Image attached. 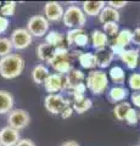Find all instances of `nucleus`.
Wrapping results in <instances>:
<instances>
[{"instance_id": "28", "label": "nucleus", "mask_w": 140, "mask_h": 146, "mask_svg": "<svg viewBox=\"0 0 140 146\" xmlns=\"http://www.w3.org/2000/svg\"><path fill=\"white\" fill-rule=\"evenodd\" d=\"M16 1H6L4 5H1L0 7V15L4 16V17H11L15 15V11H16Z\"/></svg>"}, {"instance_id": "4", "label": "nucleus", "mask_w": 140, "mask_h": 146, "mask_svg": "<svg viewBox=\"0 0 140 146\" xmlns=\"http://www.w3.org/2000/svg\"><path fill=\"white\" fill-rule=\"evenodd\" d=\"M62 20H64V25L67 27V28L83 29L85 21H87V17H85L83 10L79 6L71 5V6L67 7V10L65 11Z\"/></svg>"}, {"instance_id": "44", "label": "nucleus", "mask_w": 140, "mask_h": 146, "mask_svg": "<svg viewBox=\"0 0 140 146\" xmlns=\"http://www.w3.org/2000/svg\"><path fill=\"white\" fill-rule=\"evenodd\" d=\"M0 7H1V3H0Z\"/></svg>"}, {"instance_id": "6", "label": "nucleus", "mask_w": 140, "mask_h": 146, "mask_svg": "<svg viewBox=\"0 0 140 146\" xmlns=\"http://www.w3.org/2000/svg\"><path fill=\"white\" fill-rule=\"evenodd\" d=\"M44 106L52 115H61V112L71 105L70 100L65 99L61 94H49L44 99Z\"/></svg>"}, {"instance_id": "12", "label": "nucleus", "mask_w": 140, "mask_h": 146, "mask_svg": "<svg viewBox=\"0 0 140 146\" xmlns=\"http://www.w3.org/2000/svg\"><path fill=\"white\" fill-rule=\"evenodd\" d=\"M84 78H85V76L82 71L77 70V68H72V70L65 76V89L73 90L79 84L83 83Z\"/></svg>"}, {"instance_id": "16", "label": "nucleus", "mask_w": 140, "mask_h": 146, "mask_svg": "<svg viewBox=\"0 0 140 146\" xmlns=\"http://www.w3.org/2000/svg\"><path fill=\"white\" fill-rule=\"evenodd\" d=\"M15 100L13 96L6 90H0V115L10 113L13 110Z\"/></svg>"}, {"instance_id": "3", "label": "nucleus", "mask_w": 140, "mask_h": 146, "mask_svg": "<svg viewBox=\"0 0 140 146\" xmlns=\"http://www.w3.org/2000/svg\"><path fill=\"white\" fill-rule=\"evenodd\" d=\"M108 85V77L104 71H92L87 77L85 86L93 95H101L105 93Z\"/></svg>"}, {"instance_id": "14", "label": "nucleus", "mask_w": 140, "mask_h": 146, "mask_svg": "<svg viewBox=\"0 0 140 146\" xmlns=\"http://www.w3.org/2000/svg\"><path fill=\"white\" fill-rule=\"evenodd\" d=\"M139 56H140L139 50L128 49V50H124V51L119 55V58L125 63L127 68L134 70V68H137L138 63H139Z\"/></svg>"}, {"instance_id": "43", "label": "nucleus", "mask_w": 140, "mask_h": 146, "mask_svg": "<svg viewBox=\"0 0 140 146\" xmlns=\"http://www.w3.org/2000/svg\"><path fill=\"white\" fill-rule=\"evenodd\" d=\"M138 118H139V121H140V112L138 113Z\"/></svg>"}, {"instance_id": "40", "label": "nucleus", "mask_w": 140, "mask_h": 146, "mask_svg": "<svg viewBox=\"0 0 140 146\" xmlns=\"http://www.w3.org/2000/svg\"><path fill=\"white\" fill-rule=\"evenodd\" d=\"M15 146H35L34 143L29 139H20V141Z\"/></svg>"}, {"instance_id": "31", "label": "nucleus", "mask_w": 140, "mask_h": 146, "mask_svg": "<svg viewBox=\"0 0 140 146\" xmlns=\"http://www.w3.org/2000/svg\"><path fill=\"white\" fill-rule=\"evenodd\" d=\"M85 89H87V86H85L84 83L79 84L77 88H74L72 90V95H73V101H79V100H82L85 98Z\"/></svg>"}, {"instance_id": "22", "label": "nucleus", "mask_w": 140, "mask_h": 146, "mask_svg": "<svg viewBox=\"0 0 140 146\" xmlns=\"http://www.w3.org/2000/svg\"><path fill=\"white\" fill-rule=\"evenodd\" d=\"M132 38H133V32L130 29H121L118 32V34L116 35L113 44H117V45H119V46L125 49L127 45H129L132 43Z\"/></svg>"}, {"instance_id": "38", "label": "nucleus", "mask_w": 140, "mask_h": 146, "mask_svg": "<svg viewBox=\"0 0 140 146\" xmlns=\"http://www.w3.org/2000/svg\"><path fill=\"white\" fill-rule=\"evenodd\" d=\"M127 4H128L127 1H110L108 3V6H111V7L116 9V10H118V9L124 7Z\"/></svg>"}, {"instance_id": "36", "label": "nucleus", "mask_w": 140, "mask_h": 146, "mask_svg": "<svg viewBox=\"0 0 140 146\" xmlns=\"http://www.w3.org/2000/svg\"><path fill=\"white\" fill-rule=\"evenodd\" d=\"M9 25H10V21H9V18L4 17L0 15V33H4V32H6V29L9 28Z\"/></svg>"}, {"instance_id": "7", "label": "nucleus", "mask_w": 140, "mask_h": 146, "mask_svg": "<svg viewBox=\"0 0 140 146\" xmlns=\"http://www.w3.org/2000/svg\"><path fill=\"white\" fill-rule=\"evenodd\" d=\"M11 44L16 50H25L33 42V36L26 28H16L11 33Z\"/></svg>"}, {"instance_id": "11", "label": "nucleus", "mask_w": 140, "mask_h": 146, "mask_svg": "<svg viewBox=\"0 0 140 146\" xmlns=\"http://www.w3.org/2000/svg\"><path fill=\"white\" fill-rule=\"evenodd\" d=\"M20 131L11 127H4L0 129V144L1 146H15L20 141Z\"/></svg>"}, {"instance_id": "39", "label": "nucleus", "mask_w": 140, "mask_h": 146, "mask_svg": "<svg viewBox=\"0 0 140 146\" xmlns=\"http://www.w3.org/2000/svg\"><path fill=\"white\" fill-rule=\"evenodd\" d=\"M72 113H73V108H72V106H68V107H66L64 111L61 112V115H60V116L66 119V118H70V117L72 116Z\"/></svg>"}, {"instance_id": "19", "label": "nucleus", "mask_w": 140, "mask_h": 146, "mask_svg": "<svg viewBox=\"0 0 140 146\" xmlns=\"http://www.w3.org/2000/svg\"><path fill=\"white\" fill-rule=\"evenodd\" d=\"M50 74V72H49L48 67L44 66V65H37L33 70H32V79L34 83L37 84H44L46 78Z\"/></svg>"}, {"instance_id": "37", "label": "nucleus", "mask_w": 140, "mask_h": 146, "mask_svg": "<svg viewBox=\"0 0 140 146\" xmlns=\"http://www.w3.org/2000/svg\"><path fill=\"white\" fill-rule=\"evenodd\" d=\"M132 43L135 44V45H139V46H140V27H139V28H135V31H133Z\"/></svg>"}, {"instance_id": "8", "label": "nucleus", "mask_w": 140, "mask_h": 146, "mask_svg": "<svg viewBox=\"0 0 140 146\" xmlns=\"http://www.w3.org/2000/svg\"><path fill=\"white\" fill-rule=\"evenodd\" d=\"M31 117L28 115V112H26L25 110H12V111L9 113L7 117V122H9V127L13 128L16 130H22L29 124Z\"/></svg>"}, {"instance_id": "17", "label": "nucleus", "mask_w": 140, "mask_h": 146, "mask_svg": "<svg viewBox=\"0 0 140 146\" xmlns=\"http://www.w3.org/2000/svg\"><path fill=\"white\" fill-rule=\"evenodd\" d=\"M106 6V4L104 1H84L82 4V10L84 12V15L88 16H99V13L101 12V10Z\"/></svg>"}, {"instance_id": "35", "label": "nucleus", "mask_w": 140, "mask_h": 146, "mask_svg": "<svg viewBox=\"0 0 140 146\" xmlns=\"http://www.w3.org/2000/svg\"><path fill=\"white\" fill-rule=\"evenodd\" d=\"M82 31H83V29H80V28H74V29H70L68 32H67V36H66L67 44H68V45H73L74 38H76V36L78 35Z\"/></svg>"}, {"instance_id": "27", "label": "nucleus", "mask_w": 140, "mask_h": 146, "mask_svg": "<svg viewBox=\"0 0 140 146\" xmlns=\"http://www.w3.org/2000/svg\"><path fill=\"white\" fill-rule=\"evenodd\" d=\"M130 108H132L130 104L127 102V101H123V102H121L118 105H116L115 108H113V113H115V116L118 121H124L125 116H127V112Z\"/></svg>"}, {"instance_id": "13", "label": "nucleus", "mask_w": 140, "mask_h": 146, "mask_svg": "<svg viewBox=\"0 0 140 146\" xmlns=\"http://www.w3.org/2000/svg\"><path fill=\"white\" fill-rule=\"evenodd\" d=\"M96 60V66L100 68H106L111 65L112 60H113L115 55L112 54L110 48H104V49H99L96 50V52L94 54Z\"/></svg>"}, {"instance_id": "18", "label": "nucleus", "mask_w": 140, "mask_h": 146, "mask_svg": "<svg viewBox=\"0 0 140 146\" xmlns=\"http://www.w3.org/2000/svg\"><path fill=\"white\" fill-rule=\"evenodd\" d=\"M54 55H55V48L50 46L49 44L46 43H43L38 45L37 48V56L40 61H44V62H50L52 60Z\"/></svg>"}, {"instance_id": "2", "label": "nucleus", "mask_w": 140, "mask_h": 146, "mask_svg": "<svg viewBox=\"0 0 140 146\" xmlns=\"http://www.w3.org/2000/svg\"><path fill=\"white\" fill-rule=\"evenodd\" d=\"M50 66L56 71V73L66 76L72 70V60L71 54L65 46H60L55 49V55L52 60L49 62Z\"/></svg>"}, {"instance_id": "46", "label": "nucleus", "mask_w": 140, "mask_h": 146, "mask_svg": "<svg viewBox=\"0 0 140 146\" xmlns=\"http://www.w3.org/2000/svg\"><path fill=\"white\" fill-rule=\"evenodd\" d=\"M138 146H140V145H138Z\"/></svg>"}, {"instance_id": "45", "label": "nucleus", "mask_w": 140, "mask_h": 146, "mask_svg": "<svg viewBox=\"0 0 140 146\" xmlns=\"http://www.w3.org/2000/svg\"><path fill=\"white\" fill-rule=\"evenodd\" d=\"M0 146H1V144H0Z\"/></svg>"}, {"instance_id": "26", "label": "nucleus", "mask_w": 140, "mask_h": 146, "mask_svg": "<svg viewBox=\"0 0 140 146\" xmlns=\"http://www.w3.org/2000/svg\"><path fill=\"white\" fill-rule=\"evenodd\" d=\"M92 106H93V101L89 98H84L82 100H79V101H73V104H72V108H73V111H76L77 113H79V115L87 112Z\"/></svg>"}, {"instance_id": "32", "label": "nucleus", "mask_w": 140, "mask_h": 146, "mask_svg": "<svg viewBox=\"0 0 140 146\" xmlns=\"http://www.w3.org/2000/svg\"><path fill=\"white\" fill-rule=\"evenodd\" d=\"M128 84L130 89L140 91V73H133L128 79Z\"/></svg>"}, {"instance_id": "20", "label": "nucleus", "mask_w": 140, "mask_h": 146, "mask_svg": "<svg viewBox=\"0 0 140 146\" xmlns=\"http://www.w3.org/2000/svg\"><path fill=\"white\" fill-rule=\"evenodd\" d=\"M127 96H128V89L123 88V86H113L108 91V99L112 102L124 101Z\"/></svg>"}, {"instance_id": "24", "label": "nucleus", "mask_w": 140, "mask_h": 146, "mask_svg": "<svg viewBox=\"0 0 140 146\" xmlns=\"http://www.w3.org/2000/svg\"><path fill=\"white\" fill-rule=\"evenodd\" d=\"M45 43L55 49L60 48V46H62V43H64V35L56 31H50L45 35Z\"/></svg>"}, {"instance_id": "30", "label": "nucleus", "mask_w": 140, "mask_h": 146, "mask_svg": "<svg viewBox=\"0 0 140 146\" xmlns=\"http://www.w3.org/2000/svg\"><path fill=\"white\" fill-rule=\"evenodd\" d=\"M102 29L106 35L116 36L119 32V26H118V23H116V22H110V23L102 25Z\"/></svg>"}, {"instance_id": "29", "label": "nucleus", "mask_w": 140, "mask_h": 146, "mask_svg": "<svg viewBox=\"0 0 140 146\" xmlns=\"http://www.w3.org/2000/svg\"><path fill=\"white\" fill-rule=\"evenodd\" d=\"M12 44L9 38H0V57L7 56L12 51Z\"/></svg>"}, {"instance_id": "1", "label": "nucleus", "mask_w": 140, "mask_h": 146, "mask_svg": "<svg viewBox=\"0 0 140 146\" xmlns=\"http://www.w3.org/2000/svg\"><path fill=\"white\" fill-rule=\"evenodd\" d=\"M25 70V60L19 54H10L0 58V76L5 79L19 77Z\"/></svg>"}, {"instance_id": "42", "label": "nucleus", "mask_w": 140, "mask_h": 146, "mask_svg": "<svg viewBox=\"0 0 140 146\" xmlns=\"http://www.w3.org/2000/svg\"><path fill=\"white\" fill-rule=\"evenodd\" d=\"M61 146H79V144L76 143V141H73V140H70V141H66V143H64Z\"/></svg>"}, {"instance_id": "21", "label": "nucleus", "mask_w": 140, "mask_h": 146, "mask_svg": "<svg viewBox=\"0 0 140 146\" xmlns=\"http://www.w3.org/2000/svg\"><path fill=\"white\" fill-rule=\"evenodd\" d=\"M107 43H108V38L102 31L96 29L92 33V44L96 50L106 48Z\"/></svg>"}, {"instance_id": "34", "label": "nucleus", "mask_w": 140, "mask_h": 146, "mask_svg": "<svg viewBox=\"0 0 140 146\" xmlns=\"http://www.w3.org/2000/svg\"><path fill=\"white\" fill-rule=\"evenodd\" d=\"M124 121H127V123H128V124H130V125H137V123L139 121L138 111H135L134 108H130L129 111L127 112V116H125Z\"/></svg>"}, {"instance_id": "25", "label": "nucleus", "mask_w": 140, "mask_h": 146, "mask_svg": "<svg viewBox=\"0 0 140 146\" xmlns=\"http://www.w3.org/2000/svg\"><path fill=\"white\" fill-rule=\"evenodd\" d=\"M108 74H110V78L112 79V82L116 84H123L124 80H125V73H124V70L119 66H115L112 67L110 72H108Z\"/></svg>"}, {"instance_id": "10", "label": "nucleus", "mask_w": 140, "mask_h": 146, "mask_svg": "<svg viewBox=\"0 0 140 146\" xmlns=\"http://www.w3.org/2000/svg\"><path fill=\"white\" fill-rule=\"evenodd\" d=\"M65 10L62 5L57 1H49L44 5V17L48 21L57 22L64 17Z\"/></svg>"}, {"instance_id": "41", "label": "nucleus", "mask_w": 140, "mask_h": 146, "mask_svg": "<svg viewBox=\"0 0 140 146\" xmlns=\"http://www.w3.org/2000/svg\"><path fill=\"white\" fill-rule=\"evenodd\" d=\"M132 102L135 107L140 108V93H134L132 95Z\"/></svg>"}, {"instance_id": "5", "label": "nucleus", "mask_w": 140, "mask_h": 146, "mask_svg": "<svg viewBox=\"0 0 140 146\" xmlns=\"http://www.w3.org/2000/svg\"><path fill=\"white\" fill-rule=\"evenodd\" d=\"M50 23L44 15H34L32 16L27 22V31L31 33L32 36H37V38H42L45 34H48Z\"/></svg>"}, {"instance_id": "9", "label": "nucleus", "mask_w": 140, "mask_h": 146, "mask_svg": "<svg viewBox=\"0 0 140 146\" xmlns=\"http://www.w3.org/2000/svg\"><path fill=\"white\" fill-rule=\"evenodd\" d=\"M44 88L48 93L57 94L58 91L65 89V76L58 73H50L44 83Z\"/></svg>"}, {"instance_id": "23", "label": "nucleus", "mask_w": 140, "mask_h": 146, "mask_svg": "<svg viewBox=\"0 0 140 146\" xmlns=\"http://www.w3.org/2000/svg\"><path fill=\"white\" fill-rule=\"evenodd\" d=\"M78 62L83 68H87V70H93L96 67L95 56L92 52H80L78 56Z\"/></svg>"}, {"instance_id": "15", "label": "nucleus", "mask_w": 140, "mask_h": 146, "mask_svg": "<svg viewBox=\"0 0 140 146\" xmlns=\"http://www.w3.org/2000/svg\"><path fill=\"white\" fill-rule=\"evenodd\" d=\"M119 17L121 16H119L118 10H116V9L108 6V5H106L101 10V12L99 13V21H100V23H102V25L110 23V22H116V23H118Z\"/></svg>"}, {"instance_id": "33", "label": "nucleus", "mask_w": 140, "mask_h": 146, "mask_svg": "<svg viewBox=\"0 0 140 146\" xmlns=\"http://www.w3.org/2000/svg\"><path fill=\"white\" fill-rule=\"evenodd\" d=\"M88 42H89L88 35L84 33V31H82V32H80V33L74 38L73 45H77V46H79V48H84V46H87V45H88Z\"/></svg>"}]
</instances>
